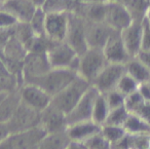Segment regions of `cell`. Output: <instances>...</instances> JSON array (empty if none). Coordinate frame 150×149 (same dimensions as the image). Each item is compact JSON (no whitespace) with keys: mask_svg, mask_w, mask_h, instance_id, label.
<instances>
[{"mask_svg":"<svg viewBox=\"0 0 150 149\" xmlns=\"http://www.w3.org/2000/svg\"><path fill=\"white\" fill-rule=\"evenodd\" d=\"M77 76L78 73L70 68H52L43 75L25 83L38 85L50 96L54 97Z\"/></svg>","mask_w":150,"mask_h":149,"instance_id":"6da1fadb","label":"cell"},{"mask_svg":"<svg viewBox=\"0 0 150 149\" xmlns=\"http://www.w3.org/2000/svg\"><path fill=\"white\" fill-rule=\"evenodd\" d=\"M91 85L92 83L78 75L64 89L52 97V104H54L57 108L62 110L67 115L76 106V104L79 102V100L90 89Z\"/></svg>","mask_w":150,"mask_h":149,"instance_id":"7a4b0ae2","label":"cell"},{"mask_svg":"<svg viewBox=\"0 0 150 149\" xmlns=\"http://www.w3.org/2000/svg\"><path fill=\"white\" fill-rule=\"evenodd\" d=\"M46 54L52 68H70L78 73L79 55L66 41H52Z\"/></svg>","mask_w":150,"mask_h":149,"instance_id":"3957f363","label":"cell"},{"mask_svg":"<svg viewBox=\"0 0 150 149\" xmlns=\"http://www.w3.org/2000/svg\"><path fill=\"white\" fill-rule=\"evenodd\" d=\"M107 64L108 61L105 57L103 48H88L79 56L78 75L93 83Z\"/></svg>","mask_w":150,"mask_h":149,"instance_id":"277c9868","label":"cell"},{"mask_svg":"<svg viewBox=\"0 0 150 149\" xmlns=\"http://www.w3.org/2000/svg\"><path fill=\"white\" fill-rule=\"evenodd\" d=\"M47 133L41 128L11 133L0 142V149H37L39 143Z\"/></svg>","mask_w":150,"mask_h":149,"instance_id":"5b68a950","label":"cell"},{"mask_svg":"<svg viewBox=\"0 0 150 149\" xmlns=\"http://www.w3.org/2000/svg\"><path fill=\"white\" fill-rule=\"evenodd\" d=\"M40 119L41 112L30 107L22 101L17 111L6 124L11 133H18L40 126Z\"/></svg>","mask_w":150,"mask_h":149,"instance_id":"8992f818","label":"cell"},{"mask_svg":"<svg viewBox=\"0 0 150 149\" xmlns=\"http://www.w3.org/2000/svg\"><path fill=\"white\" fill-rule=\"evenodd\" d=\"M65 41L79 56L88 48L86 34V20L78 13H69V25Z\"/></svg>","mask_w":150,"mask_h":149,"instance_id":"52a82bcc","label":"cell"},{"mask_svg":"<svg viewBox=\"0 0 150 149\" xmlns=\"http://www.w3.org/2000/svg\"><path fill=\"white\" fill-rule=\"evenodd\" d=\"M52 69L47 54L42 52H28L22 66L24 83L43 75Z\"/></svg>","mask_w":150,"mask_h":149,"instance_id":"ba28073f","label":"cell"},{"mask_svg":"<svg viewBox=\"0 0 150 149\" xmlns=\"http://www.w3.org/2000/svg\"><path fill=\"white\" fill-rule=\"evenodd\" d=\"M134 21L131 11L123 3L116 0L106 2L104 22L115 31H122Z\"/></svg>","mask_w":150,"mask_h":149,"instance_id":"9c48e42d","label":"cell"},{"mask_svg":"<svg viewBox=\"0 0 150 149\" xmlns=\"http://www.w3.org/2000/svg\"><path fill=\"white\" fill-rule=\"evenodd\" d=\"M99 95H100V92L97 89V87H95L93 84L91 85L90 89L86 92L79 102L76 104V106L67 114L68 126L92 119L95 102Z\"/></svg>","mask_w":150,"mask_h":149,"instance_id":"30bf717a","label":"cell"},{"mask_svg":"<svg viewBox=\"0 0 150 149\" xmlns=\"http://www.w3.org/2000/svg\"><path fill=\"white\" fill-rule=\"evenodd\" d=\"M125 72V64L108 63L92 84L101 94H106L116 89L117 83Z\"/></svg>","mask_w":150,"mask_h":149,"instance_id":"8fae6325","label":"cell"},{"mask_svg":"<svg viewBox=\"0 0 150 149\" xmlns=\"http://www.w3.org/2000/svg\"><path fill=\"white\" fill-rule=\"evenodd\" d=\"M69 13H48L45 18V35L52 41H65L68 31Z\"/></svg>","mask_w":150,"mask_h":149,"instance_id":"7c38bea8","label":"cell"},{"mask_svg":"<svg viewBox=\"0 0 150 149\" xmlns=\"http://www.w3.org/2000/svg\"><path fill=\"white\" fill-rule=\"evenodd\" d=\"M20 93L24 103L40 112L43 111L52 100V96L33 83H24L20 87Z\"/></svg>","mask_w":150,"mask_h":149,"instance_id":"4fadbf2b","label":"cell"},{"mask_svg":"<svg viewBox=\"0 0 150 149\" xmlns=\"http://www.w3.org/2000/svg\"><path fill=\"white\" fill-rule=\"evenodd\" d=\"M40 126L47 134L66 131L68 128L67 115L50 103L43 111H41Z\"/></svg>","mask_w":150,"mask_h":149,"instance_id":"5bb4252c","label":"cell"},{"mask_svg":"<svg viewBox=\"0 0 150 149\" xmlns=\"http://www.w3.org/2000/svg\"><path fill=\"white\" fill-rule=\"evenodd\" d=\"M114 31L115 30L107 25L105 22L86 20V34L88 48H103Z\"/></svg>","mask_w":150,"mask_h":149,"instance_id":"9a60e30c","label":"cell"},{"mask_svg":"<svg viewBox=\"0 0 150 149\" xmlns=\"http://www.w3.org/2000/svg\"><path fill=\"white\" fill-rule=\"evenodd\" d=\"M103 52H104L108 63L127 64L129 59H132V57L129 56L125 48L119 31L113 32L112 35L109 37L106 44L103 48Z\"/></svg>","mask_w":150,"mask_h":149,"instance_id":"2e32d148","label":"cell"},{"mask_svg":"<svg viewBox=\"0 0 150 149\" xmlns=\"http://www.w3.org/2000/svg\"><path fill=\"white\" fill-rule=\"evenodd\" d=\"M142 18L140 20L134 19V21L127 28L120 31L122 41L127 53L132 58H135L142 48Z\"/></svg>","mask_w":150,"mask_h":149,"instance_id":"e0dca14e","label":"cell"},{"mask_svg":"<svg viewBox=\"0 0 150 149\" xmlns=\"http://www.w3.org/2000/svg\"><path fill=\"white\" fill-rule=\"evenodd\" d=\"M0 7L9 11L21 23H29L38 9L31 0H5Z\"/></svg>","mask_w":150,"mask_h":149,"instance_id":"ac0fdd59","label":"cell"},{"mask_svg":"<svg viewBox=\"0 0 150 149\" xmlns=\"http://www.w3.org/2000/svg\"><path fill=\"white\" fill-rule=\"evenodd\" d=\"M102 126L96 123L94 120H86V121L76 122L68 126L67 134L70 139L75 142H84L88 138L99 134L101 132Z\"/></svg>","mask_w":150,"mask_h":149,"instance_id":"d6986e66","label":"cell"},{"mask_svg":"<svg viewBox=\"0 0 150 149\" xmlns=\"http://www.w3.org/2000/svg\"><path fill=\"white\" fill-rule=\"evenodd\" d=\"M22 98L20 89L8 93L0 103V123H6L17 111Z\"/></svg>","mask_w":150,"mask_h":149,"instance_id":"ffe728a7","label":"cell"},{"mask_svg":"<svg viewBox=\"0 0 150 149\" xmlns=\"http://www.w3.org/2000/svg\"><path fill=\"white\" fill-rule=\"evenodd\" d=\"M113 149H150V134H129L112 147Z\"/></svg>","mask_w":150,"mask_h":149,"instance_id":"44dd1931","label":"cell"},{"mask_svg":"<svg viewBox=\"0 0 150 149\" xmlns=\"http://www.w3.org/2000/svg\"><path fill=\"white\" fill-rule=\"evenodd\" d=\"M72 140L66 131L46 134L39 143L37 149H67Z\"/></svg>","mask_w":150,"mask_h":149,"instance_id":"7402d4cb","label":"cell"},{"mask_svg":"<svg viewBox=\"0 0 150 149\" xmlns=\"http://www.w3.org/2000/svg\"><path fill=\"white\" fill-rule=\"evenodd\" d=\"M125 70L127 74L139 82V84L150 82V68L144 65L136 57L129 59V62L125 64Z\"/></svg>","mask_w":150,"mask_h":149,"instance_id":"603a6c76","label":"cell"},{"mask_svg":"<svg viewBox=\"0 0 150 149\" xmlns=\"http://www.w3.org/2000/svg\"><path fill=\"white\" fill-rule=\"evenodd\" d=\"M123 128L129 134H150V126L136 113L129 114Z\"/></svg>","mask_w":150,"mask_h":149,"instance_id":"cb8c5ba5","label":"cell"},{"mask_svg":"<svg viewBox=\"0 0 150 149\" xmlns=\"http://www.w3.org/2000/svg\"><path fill=\"white\" fill-rule=\"evenodd\" d=\"M15 36L26 46V48L29 52V50L31 48L32 44L34 43L38 35H36V33L32 29L29 23L19 22L15 27Z\"/></svg>","mask_w":150,"mask_h":149,"instance_id":"d4e9b609","label":"cell"},{"mask_svg":"<svg viewBox=\"0 0 150 149\" xmlns=\"http://www.w3.org/2000/svg\"><path fill=\"white\" fill-rule=\"evenodd\" d=\"M110 112V107L107 103L106 97L104 94H101L98 96L96 102H95L94 110H93L92 120H94L96 123L103 126L106 122V119Z\"/></svg>","mask_w":150,"mask_h":149,"instance_id":"484cf974","label":"cell"},{"mask_svg":"<svg viewBox=\"0 0 150 149\" xmlns=\"http://www.w3.org/2000/svg\"><path fill=\"white\" fill-rule=\"evenodd\" d=\"M101 133L105 137V139L112 145V147L116 145L127 134L123 126H112V124H103Z\"/></svg>","mask_w":150,"mask_h":149,"instance_id":"4316f807","label":"cell"},{"mask_svg":"<svg viewBox=\"0 0 150 149\" xmlns=\"http://www.w3.org/2000/svg\"><path fill=\"white\" fill-rule=\"evenodd\" d=\"M45 18L46 13L41 9L38 7L36 9L35 13L30 20L29 24L31 25L32 29L38 36H46L45 35Z\"/></svg>","mask_w":150,"mask_h":149,"instance_id":"83f0119b","label":"cell"},{"mask_svg":"<svg viewBox=\"0 0 150 149\" xmlns=\"http://www.w3.org/2000/svg\"><path fill=\"white\" fill-rule=\"evenodd\" d=\"M129 112L125 108V106H120L115 109H111L109 112V115L106 119L104 124H112V126H123V123L127 120Z\"/></svg>","mask_w":150,"mask_h":149,"instance_id":"f1b7e54d","label":"cell"},{"mask_svg":"<svg viewBox=\"0 0 150 149\" xmlns=\"http://www.w3.org/2000/svg\"><path fill=\"white\" fill-rule=\"evenodd\" d=\"M139 85H140L139 82H138L136 79H134L131 75L125 72V74L122 75V77L120 78V80L118 81V83H117L116 89L127 97L129 94L138 91Z\"/></svg>","mask_w":150,"mask_h":149,"instance_id":"f546056e","label":"cell"},{"mask_svg":"<svg viewBox=\"0 0 150 149\" xmlns=\"http://www.w3.org/2000/svg\"><path fill=\"white\" fill-rule=\"evenodd\" d=\"M145 102L146 101L142 97V95L139 92V89H138V91L134 92V93L129 94L125 97V106L129 113H135Z\"/></svg>","mask_w":150,"mask_h":149,"instance_id":"4dcf8cb0","label":"cell"},{"mask_svg":"<svg viewBox=\"0 0 150 149\" xmlns=\"http://www.w3.org/2000/svg\"><path fill=\"white\" fill-rule=\"evenodd\" d=\"M41 9L46 13L68 11V0H45Z\"/></svg>","mask_w":150,"mask_h":149,"instance_id":"1f68e13d","label":"cell"},{"mask_svg":"<svg viewBox=\"0 0 150 149\" xmlns=\"http://www.w3.org/2000/svg\"><path fill=\"white\" fill-rule=\"evenodd\" d=\"M104 95L106 97L107 103H108L109 107H110V110L125 105V96L122 93H120L117 89H112V91L108 92V93L104 94Z\"/></svg>","mask_w":150,"mask_h":149,"instance_id":"d6a6232c","label":"cell"},{"mask_svg":"<svg viewBox=\"0 0 150 149\" xmlns=\"http://www.w3.org/2000/svg\"><path fill=\"white\" fill-rule=\"evenodd\" d=\"M18 23L19 21L15 16H13L6 9L0 7V29L15 28Z\"/></svg>","mask_w":150,"mask_h":149,"instance_id":"836d02e7","label":"cell"},{"mask_svg":"<svg viewBox=\"0 0 150 149\" xmlns=\"http://www.w3.org/2000/svg\"><path fill=\"white\" fill-rule=\"evenodd\" d=\"M142 48L141 50H150V19L147 15L142 18Z\"/></svg>","mask_w":150,"mask_h":149,"instance_id":"e575fe53","label":"cell"},{"mask_svg":"<svg viewBox=\"0 0 150 149\" xmlns=\"http://www.w3.org/2000/svg\"><path fill=\"white\" fill-rule=\"evenodd\" d=\"M135 113L150 126V102H145Z\"/></svg>","mask_w":150,"mask_h":149,"instance_id":"d590c367","label":"cell"},{"mask_svg":"<svg viewBox=\"0 0 150 149\" xmlns=\"http://www.w3.org/2000/svg\"><path fill=\"white\" fill-rule=\"evenodd\" d=\"M136 58L141 61L144 65H146L148 68H150V50H141Z\"/></svg>","mask_w":150,"mask_h":149,"instance_id":"8d00e7d4","label":"cell"},{"mask_svg":"<svg viewBox=\"0 0 150 149\" xmlns=\"http://www.w3.org/2000/svg\"><path fill=\"white\" fill-rule=\"evenodd\" d=\"M139 92L146 102H150V82H146V83L140 84Z\"/></svg>","mask_w":150,"mask_h":149,"instance_id":"74e56055","label":"cell"},{"mask_svg":"<svg viewBox=\"0 0 150 149\" xmlns=\"http://www.w3.org/2000/svg\"><path fill=\"white\" fill-rule=\"evenodd\" d=\"M9 134H11V131H9L7 124L6 123H0V142H1L3 139L6 138Z\"/></svg>","mask_w":150,"mask_h":149,"instance_id":"f35d334b","label":"cell"},{"mask_svg":"<svg viewBox=\"0 0 150 149\" xmlns=\"http://www.w3.org/2000/svg\"><path fill=\"white\" fill-rule=\"evenodd\" d=\"M81 3H86V4H94V3H104L107 2L108 0H79Z\"/></svg>","mask_w":150,"mask_h":149,"instance_id":"ab89813d","label":"cell"},{"mask_svg":"<svg viewBox=\"0 0 150 149\" xmlns=\"http://www.w3.org/2000/svg\"><path fill=\"white\" fill-rule=\"evenodd\" d=\"M31 1L37 7H41L42 5H43V3H44V1H45V0H31Z\"/></svg>","mask_w":150,"mask_h":149,"instance_id":"60d3db41","label":"cell"},{"mask_svg":"<svg viewBox=\"0 0 150 149\" xmlns=\"http://www.w3.org/2000/svg\"><path fill=\"white\" fill-rule=\"evenodd\" d=\"M6 95H7V94H0V103H1V101H2V100L4 99V97Z\"/></svg>","mask_w":150,"mask_h":149,"instance_id":"b9f144b4","label":"cell"},{"mask_svg":"<svg viewBox=\"0 0 150 149\" xmlns=\"http://www.w3.org/2000/svg\"><path fill=\"white\" fill-rule=\"evenodd\" d=\"M147 16H148V17H149V19H150V11H149V13H147Z\"/></svg>","mask_w":150,"mask_h":149,"instance_id":"7bdbcfd3","label":"cell"},{"mask_svg":"<svg viewBox=\"0 0 150 149\" xmlns=\"http://www.w3.org/2000/svg\"><path fill=\"white\" fill-rule=\"evenodd\" d=\"M3 1H5V0H1V3H2V2H3Z\"/></svg>","mask_w":150,"mask_h":149,"instance_id":"ee69618b","label":"cell"},{"mask_svg":"<svg viewBox=\"0 0 150 149\" xmlns=\"http://www.w3.org/2000/svg\"><path fill=\"white\" fill-rule=\"evenodd\" d=\"M0 5H1V0H0Z\"/></svg>","mask_w":150,"mask_h":149,"instance_id":"f6af8a7d","label":"cell"}]
</instances>
